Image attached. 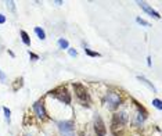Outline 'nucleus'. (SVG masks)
Segmentation results:
<instances>
[{
	"label": "nucleus",
	"instance_id": "11",
	"mask_svg": "<svg viewBox=\"0 0 162 136\" xmlns=\"http://www.w3.org/2000/svg\"><path fill=\"white\" fill-rule=\"evenodd\" d=\"M58 46L61 47V49H68L69 43H68V40H65V39H60V40H58Z\"/></svg>",
	"mask_w": 162,
	"mask_h": 136
},
{
	"label": "nucleus",
	"instance_id": "18",
	"mask_svg": "<svg viewBox=\"0 0 162 136\" xmlns=\"http://www.w3.org/2000/svg\"><path fill=\"white\" fill-rule=\"evenodd\" d=\"M0 81H3V82L6 81V75H4L3 72H1V71H0Z\"/></svg>",
	"mask_w": 162,
	"mask_h": 136
},
{
	"label": "nucleus",
	"instance_id": "2",
	"mask_svg": "<svg viewBox=\"0 0 162 136\" xmlns=\"http://www.w3.org/2000/svg\"><path fill=\"white\" fill-rule=\"evenodd\" d=\"M50 94L56 96L60 101H63L65 104H69V103H71V94L68 93V90L65 89V88H58V89H56V90H51Z\"/></svg>",
	"mask_w": 162,
	"mask_h": 136
},
{
	"label": "nucleus",
	"instance_id": "10",
	"mask_svg": "<svg viewBox=\"0 0 162 136\" xmlns=\"http://www.w3.org/2000/svg\"><path fill=\"white\" fill-rule=\"evenodd\" d=\"M21 36H22V40H24V43H25L26 46H29V45H31V40H29V36H28V33H26L25 31H21Z\"/></svg>",
	"mask_w": 162,
	"mask_h": 136
},
{
	"label": "nucleus",
	"instance_id": "3",
	"mask_svg": "<svg viewBox=\"0 0 162 136\" xmlns=\"http://www.w3.org/2000/svg\"><path fill=\"white\" fill-rule=\"evenodd\" d=\"M58 129L61 131L64 136H73L75 126H73L72 121H61V122H58Z\"/></svg>",
	"mask_w": 162,
	"mask_h": 136
},
{
	"label": "nucleus",
	"instance_id": "12",
	"mask_svg": "<svg viewBox=\"0 0 162 136\" xmlns=\"http://www.w3.org/2000/svg\"><path fill=\"white\" fill-rule=\"evenodd\" d=\"M85 52H86V54H89V56H92V57H99L100 54L96 52H92V50H89V49H85Z\"/></svg>",
	"mask_w": 162,
	"mask_h": 136
},
{
	"label": "nucleus",
	"instance_id": "21",
	"mask_svg": "<svg viewBox=\"0 0 162 136\" xmlns=\"http://www.w3.org/2000/svg\"><path fill=\"white\" fill-rule=\"evenodd\" d=\"M26 136H29V135H26Z\"/></svg>",
	"mask_w": 162,
	"mask_h": 136
},
{
	"label": "nucleus",
	"instance_id": "13",
	"mask_svg": "<svg viewBox=\"0 0 162 136\" xmlns=\"http://www.w3.org/2000/svg\"><path fill=\"white\" fill-rule=\"evenodd\" d=\"M152 104L157 107L158 110H161L162 108V104H161V100H158V99H155V100H152Z\"/></svg>",
	"mask_w": 162,
	"mask_h": 136
},
{
	"label": "nucleus",
	"instance_id": "19",
	"mask_svg": "<svg viewBox=\"0 0 162 136\" xmlns=\"http://www.w3.org/2000/svg\"><path fill=\"white\" fill-rule=\"evenodd\" d=\"M69 54H71V56H76L78 53H76V50H72V49H71V50H69Z\"/></svg>",
	"mask_w": 162,
	"mask_h": 136
},
{
	"label": "nucleus",
	"instance_id": "17",
	"mask_svg": "<svg viewBox=\"0 0 162 136\" xmlns=\"http://www.w3.org/2000/svg\"><path fill=\"white\" fill-rule=\"evenodd\" d=\"M4 22H6L4 16H3V14H0V24H4Z\"/></svg>",
	"mask_w": 162,
	"mask_h": 136
},
{
	"label": "nucleus",
	"instance_id": "7",
	"mask_svg": "<svg viewBox=\"0 0 162 136\" xmlns=\"http://www.w3.org/2000/svg\"><path fill=\"white\" fill-rule=\"evenodd\" d=\"M33 110L36 111V115L39 117V118H42V120H44V118L47 117V113H46V110H44L43 101H36V103L33 104Z\"/></svg>",
	"mask_w": 162,
	"mask_h": 136
},
{
	"label": "nucleus",
	"instance_id": "8",
	"mask_svg": "<svg viewBox=\"0 0 162 136\" xmlns=\"http://www.w3.org/2000/svg\"><path fill=\"white\" fill-rule=\"evenodd\" d=\"M139 4H140V7H141V8H143L144 11H147V13H148L150 16L155 17V18H159V14H158V13H157L155 10H152L151 7H150V6L147 4V3H144V1H139Z\"/></svg>",
	"mask_w": 162,
	"mask_h": 136
},
{
	"label": "nucleus",
	"instance_id": "6",
	"mask_svg": "<svg viewBox=\"0 0 162 136\" xmlns=\"http://www.w3.org/2000/svg\"><path fill=\"white\" fill-rule=\"evenodd\" d=\"M94 131L97 133V136H105L107 133V129H105V125L101 117H96V121H94Z\"/></svg>",
	"mask_w": 162,
	"mask_h": 136
},
{
	"label": "nucleus",
	"instance_id": "1",
	"mask_svg": "<svg viewBox=\"0 0 162 136\" xmlns=\"http://www.w3.org/2000/svg\"><path fill=\"white\" fill-rule=\"evenodd\" d=\"M126 122H127L126 113H116V114H114V117H112V126H111V131L114 132V135L118 136V129H120Z\"/></svg>",
	"mask_w": 162,
	"mask_h": 136
},
{
	"label": "nucleus",
	"instance_id": "16",
	"mask_svg": "<svg viewBox=\"0 0 162 136\" xmlns=\"http://www.w3.org/2000/svg\"><path fill=\"white\" fill-rule=\"evenodd\" d=\"M136 21L139 22V24H141V25H144V26H150V24H148V22L144 21V20H141V18H137Z\"/></svg>",
	"mask_w": 162,
	"mask_h": 136
},
{
	"label": "nucleus",
	"instance_id": "4",
	"mask_svg": "<svg viewBox=\"0 0 162 136\" xmlns=\"http://www.w3.org/2000/svg\"><path fill=\"white\" fill-rule=\"evenodd\" d=\"M73 89H75V93L78 96L79 100L82 101H89V93L82 84H73Z\"/></svg>",
	"mask_w": 162,
	"mask_h": 136
},
{
	"label": "nucleus",
	"instance_id": "14",
	"mask_svg": "<svg viewBox=\"0 0 162 136\" xmlns=\"http://www.w3.org/2000/svg\"><path fill=\"white\" fill-rule=\"evenodd\" d=\"M139 79H140L141 82H144V84H146V85H148V86H150V88H151L152 90H155V88L152 86V84H150V82H148V81H147L146 78H143V76H139Z\"/></svg>",
	"mask_w": 162,
	"mask_h": 136
},
{
	"label": "nucleus",
	"instance_id": "9",
	"mask_svg": "<svg viewBox=\"0 0 162 136\" xmlns=\"http://www.w3.org/2000/svg\"><path fill=\"white\" fill-rule=\"evenodd\" d=\"M35 32H36V35L39 36V39H42V40L46 39V33H44L43 29H40V28H35Z\"/></svg>",
	"mask_w": 162,
	"mask_h": 136
},
{
	"label": "nucleus",
	"instance_id": "20",
	"mask_svg": "<svg viewBox=\"0 0 162 136\" xmlns=\"http://www.w3.org/2000/svg\"><path fill=\"white\" fill-rule=\"evenodd\" d=\"M29 56H31L32 58H35V60H37V58H39V57L36 56V54H33V53H31V52H29Z\"/></svg>",
	"mask_w": 162,
	"mask_h": 136
},
{
	"label": "nucleus",
	"instance_id": "15",
	"mask_svg": "<svg viewBox=\"0 0 162 136\" xmlns=\"http://www.w3.org/2000/svg\"><path fill=\"white\" fill-rule=\"evenodd\" d=\"M3 111H4V114H6V120H7V121H10V115H11L10 110H8L7 107H4V108H3Z\"/></svg>",
	"mask_w": 162,
	"mask_h": 136
},
{
	"label": "nucleus",
	"instance_id": "5",
	"mask_svg": "<svg viewBox=\"0 0 162 136\" xmlns=\"http://www.w3.org/2000/svg\"><path fill=\"white\" fill-rule=\"evenodd\" d=\"M107 103L111 110H115L120 104V97L116 93H108L107 94Z\"/></svg>",
	"mask_w": 162,
	"mask_h": 136
}]
</instances>
